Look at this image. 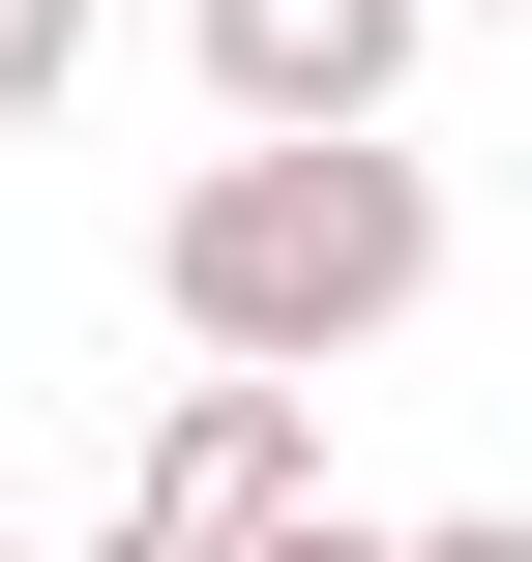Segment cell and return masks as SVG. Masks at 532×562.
Masks as SVG:
<instances>
[{"label": "cell", "instance_id": "cell-1", "mask_svg": "<svg viewBox=\"0 0 532 562\" xmlns=\"http://www.w3.org/2000/svg\"><path fill=\"white\" fill-rule=\"evenodd\" d=\"M148 296H178V356L326 385V356H385V326L444 296V178H415L385 119H237V148L148 207Z\"/></svg>", "mask_w": 532, "mask_h": 562}, {"label": "cell", "instance_id": "cell-2", "mask_svg": "<svg viewBox=\"0 0 532 562\" xmlns=\"http://www.w3.org/2000/svg\"><path fill=\"white\" fill-rule=\"evenodd\" d=\"M267 504H326V385H267V356H207V385L148 415V474H118V562H237Z\"/></svg>", "mask_w": 532, "mask_h": 562}, {"label": "cell", "instance_id": "cell-3", "mask_svg": "<svg viewBox=\"0 0 532 562\" xmlns=\"http://www.w3.org/2000/svg\"><path fill=\"white\" fill-rule=\"evenodd\" d=\"M415 30H444V0H178L207 119H385V89H415Z\"/></svg>", "mask_w": 532, "mask_h": 562}, {"label": "cell", "instance_id": "cell-4", "mask_svg": "<svg viewBox=\"0 0 532 562\" xmlns=\"http://www.w3.org/2000/svg\"><path fill=\"white\" fill-rule=\"evenodd\" d=\"M30 119H89V0H0V148Z\"/></svg>", "mask_w": 532, "mask_h": 562}, {"label": "cell", "instance_id": "cell-5", "mask_svg": "<svg viewBox=\"0 0 532 562\" xmlns=\"http://www.w3.org/2000/svg\"><path fill=\"white\" fill-rule=\"evenodd\" d=\"M237 562H385V533H355V504H267V533H237Z\"/></svg>", "mask_w": 532, "mask_h": 562}, {"label": "cell", "instance_id": "cell-6", "mask_svg": "<svg viewBox=\"0 0 532 562\" xmlns=\"http://www.w3.org/2000/svg\"><path fill=\"white\" fill-rule=\"evenodd\" d=\"M385 562H532V533H503V504H474V533H385Z\"/></svg>", "mask_w": 532, "mask_h": 562}]
</instances>
